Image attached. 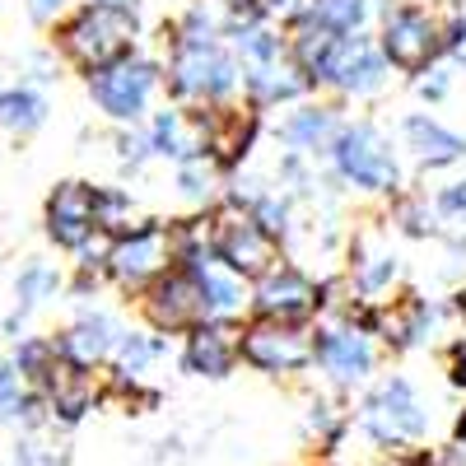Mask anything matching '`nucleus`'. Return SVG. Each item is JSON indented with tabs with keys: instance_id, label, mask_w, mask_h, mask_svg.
Returning a JSON list of instances; mask_svg holds the SVG:
<instances>
[{
	"instance_id": "nucleus-32",
	"label": "nucleus",
	"mask_w": 466,
	"mask_h": 466,
	"mask_svg": "<svg viewBox=\"0 0 466 466\" xmlns=\"http://www.w3.org/2000/svg\"><path fill=\"white\" fill-rule=\"evenodd\" d=\"M98 5H131V0H98Z\"/></svg>"
},
{
	"instance_id": "nucleus-29",
	"label": "nucleus",
	"mask_w": 466,
	"mask_h": 466,
	"mask_svg": "<svg viewBox=\"0 0 466 466\" xmlns=\"http://www.w3.org/2000/svg\"><path fill=\"white\" fill-rule=\"evenodd\" d=\"M66 5V0H28V10H33V19H47V15H56Z\"/></svg>"
},
{
	"instance_id": "nucleus-6",
	"label": "nucleus",
	"mask_w": 466,
	"mask_h": 466,
	"mask_svg": "<svg viewBox=\"0 0 466 466\" xmlns=\"http://www.w3.org/2000/svg\"><path fill=\"white\" fill-rule=\"evenodd\" d=\"M149 89H154V66H145V61H112L94 80V98L103 103V112L122 116V122H136L145 112Z\"/></svg>"
},
{
	"instance_id": "nucleus-24",
	"label": "nucleus",
	"mask_w": 466,
	"mask_h": 466,
	"mask_svg": "<svg viewBox=\"0 0 466 466\" xmlns=\"http://www.w3.org/2000/svg\"><path fill=\"white\" fill-rule=\"evenodd\" d=\"M313 19L336 28V33H355L364 24V0H322Z\"/></svg>"
},
{
	"instance_id": "nucleus-2",
	"label": "nucleus",
	"mask_w": 466,
	"mask_h": 466,
	"mask_svg": "<svg viewBox=\"0 0 466 466\" xmlns=\"http://www.w3.org/2000/svg\"><path fill=\"white\" fill-rule=\"evenodd\" d=\"M424 424H430V415H424L415 387L406 378H387L364 406V430L378 443H410L424 434Z\"/></svg>"
},
{
	"instance_id": "nucleus-8",
	"label": "nucleus",
	"mask_w": 466,
	"mask_h": 466,
	"mask_svg": "<svg viewBox=\"0 0 466 466\" xmlns=\"http://www.w3.org/2000/svg\"><path fill=\"white\" fill-rule=\"evenodd\" d=\"M98 224V191H89L85 182L56 187V197L47 201V233L61 248H80Z\"/></svg>"
},
{
	"instance_id": "nucleus-4",
	"label": "nucleus",
	"mask_w": 466,
	"mask_h": 466,
	"mask_svg": "<svg viewBox=\"0 0 466 466\" xmlns=\"http://www.w3.org/2000/svg\"><path fill=\"white\" fill-rule=\"evenodd\" d=\"M238 350L266 373H294V369H303L308 360H313V340H308L303 331H294L289 322H270V318L257 322L243 336Z\"/></svg>"
},
{
	"instance_id": "nucleus-18",
	"label": "nucleus",
	"mask_w": 466,
	"mask_h": 466,
	"mask_svg": "<svg viewBox=\"0 0 466 466\" xmlns=\"http://www.w3.org/2000/svg\"><path fill=\"white\" fill-rule=\"evenodd\" d=\"M191 276H197V285H201L206 318H210V313H215V318H224V313H233V308L243 303V285L233 280V270H219V266H197Z\"/></svg>"
},
{
	"instance_id": "nucleus-3",
	"label": "nucleus",
	"mask_w": 466,
	"mask_h": 466,
	"mask_svg": "<svg viewBox=\"0 0 466 466\" xmlns=\"http://www.w3.org/2000/svg\"><path fill=\"white\" fill-rule=\"evenodd\" d=\"M336 168L355 182V187H369V191H382V187L397 182L392 149H387V140H382L373 127H350V131H340V140H336Z\"/></svg>"
},
{
	"instance_id": "nucleus-16",
	"label": "nucleus",
	"mask_w": 466,
	"mask_h": 466,
	"mask_svg": "<svg viewBox=\"0 0 466 466\" xmlns=\"http://www.w3.org/2000/svg\"><path fill=\"white\" fill-rule=\"evenodd\" d=\"M406 140H410V149L420 154L424 164H452V159H461L466 154V140L461 136H452L448 127H439V122H430V116H410L406 122Z\"/></svg>"
},
{
	"instance_id": "nucleus-13",
	"label": "nucleus",
	"mask_w": 466,
	"mask_h": 466,
	"mask_svg": "<svg viewBox=\"0 0 466 466\" xmlns=\"http://www.w3.org/2000/svg\"><path fill=\"white\" fill-rule=\"evenodd\" d=\"M313 355L322 360V369L340 382H355L373 369V345L360 336V331H327L318 345H313Z\"/></svg>"
},
{
	"instance_id": "nucleus-15",
	"label": "nucleus",
	"mask_w": 466,
	"mask_h": 466,
	"mask_svg": "<svg viewBox=\"0 0 466 466\" xmlns=\"http://www.w3.org/2000/svg\"><path fill=\"white\" fill-rule=\"evenodd\" d=\"M154 318L164 327H187V322H201L206 318V299L197 276H168L154 294Z\"/></svg>"
},
{
	"instance_id": "nucleus-12",
	"label": "nucleus",
	"mask_w": 466,
	"mask_h": 466,
	"mask_svg": "<svg viewBox=\"0 0 466 466\" xmlns=\"http://www.w3.org/2000/svg\"><path fill=\"white\" fill-rule=\"evenodd\" d=\"M340 89H355V94H369L382 85V56L364 43V37H340L336 43V56H331V75Z\"/></svg>"
},
{
	"instance_id": "nucleus-26",
	"label": "nucleus",
	"mask_w": 466,
	"mask_h": 466,
	"mask_svg": "<svg viewBox=\"0 0 466 466\" xmlns=\"http://www.w3.org/2000/svg\"><path fill=\"white\" fill-rule=\"evenodd\" d=\"M15 466H56V461L43 457V448H37V443H19L15 448Z\"/></svg>"
},
{
	"instance_id": "nucleus-14",
	"label": "nucleus",
	"mask_w": 466,
	"mask_h": 466,
	"mask_svg": "<svg viewBox=\"0 0 466 466\" xmlns=\"http://www.w3.org/2000/svg\"><path fill=\"white\" fill-rule=\"evenodd\" d=\"M238 360V336L228 327H197L187 345V369L191 373H206V378H224Z\"/></svg>"
},
{
	"instance_id": "nucleus-20",
	"label": "nucleus",
	"mask_w": 466,
	"mask_h": 466,
	"mask_svg": "<svg viewBox=\"0 0 466 466\" xmlns=\"http://www.w3.org/2000/svg\"><path fill=\"white\" fill-rule=\"evenodd\" d=\"M33 397L24 392L19 369L15 364H0V424H28L33 420Z\"/></svg>"
},
{
	"instance_id": "nucleus-19",
	"label": "nucleus",
	"mask_w": 466,
	"mask_h": 466,
	"mask_svg": "<svg viewBox=\"0 0 466 466\" xmlns=\"http://www.w3.org/2000/svg\"><path fill=\"white\" fill-rule=\"evenodd\" d=\"M43 116H47V103L33 89H0V127L33 131V127H43Z\"/></svg>"
},
{
	"instance_id": "nucleus-1",
	"label": "nucleus",
	"mask_w": 466,
	"mask_h": 466,
	"mask_svg": "<svg viewBox=\"0 0 466 466\" xmlns=\"http://www.w3.org/2000/svg\"><path fill=\"white\" fill-rule=\"evenodd\" d=\"M131 37H136V15H131V5H98V0H94L89 10H80V15L70 19V28H66V52L80 61V66H89V70H103V66H112V61L127 56Z\"/></svg>"
},
{
	"instance_id": "nucleus-25",
	"label": "nucleus",
	"mask_w": 466,
	"mask_h": 466,
	"mask_svg": "<svg viewBox=\"0 0 466 466\" xmlns=\"http://www.w3.org/2000/svg\"><path fill=\"white\" fill-rule=\"evenodd\" d=\"M116 360H122V369L127 373H145L149 369V360H154V345L145 340V336H116Z\"/></svg>"
},
{
	"instance_id": "nucleus-27",
	"label": "nucleus",
	"mask_w": 466,
	"mask_h": 466,
	"mask_svg": "<svg viewBox=\"0 0 466 466\" xmlns=\"http://www.w3.org/2000/svg\"><path fill=\"white\" fill-rule=\"evenodd\" d=\"M439 206H443L448 215H461V210H466V182H457L452 191H443V201H439Z\"/></svg>"
},
{
	"instance_id": "nucleus-28",
	"label": "nucleus",
	"mask_w": 466,
	"mask_h": 466,
	"mask_svg": "<svg viewBox=\"0 0 466 466\" xmlns=\"http://www.w3.org/2000/svg\"><path fill=\"white\" fill-rule=\"evenodd\" d=\"M434 466H466V443H452V448H443Z\"/></svg>"
},
{
	"instance_id": "nucleus-7",
	"label": "nucleus",
	"mask_w": 466,
	"mask_h": 466,
	"mask_svg": "<svg viewBox=\"0 0 466 466\" xmlns=\"http://www.w3.org/2000/svg\"><path fill=\"white\" fill-rule=\"evenodd\" d=\"M219 257L228 261L233 276H266L270 261H276V238L261 228V219L233 215L219 228Z\"/></svg>"
},
{
	"instance_id": "nucleus-11",
	"label": "nucleus",
	"mask_w": 466,
	"mask_h": 466,
	"mask_svg": "<svg viewBox=\"0 0 466 466\" xmlns=\"http://www.w3.org/2000/svg\"><path fill=\"white\" fill-rule=\"evenodd\" d=\"M164 261H168V233L164 228H140V233H131L127 243L112 248V270L127 285L149 280L154 270H164Z\"/></svg>"
},
{
	"instance_id": "nucleus-10",
	"label": "nucleus",
	"mask_w": 466,
	"mask_h": 466,
	"mask_svg": "<svg viewBox=\"0 0 466 466\" xmlns=\"http://www.w3.org/2000/svg\"><path fill=\"white\" fill-rule=\"evenodd\" d=\"M313 303H318V289L308 285L299 270H266V280L257 289V308H261V318H270V322L303 318Z\"/></svg>"
},
{
	"instance_id": "nucleus-17",
	"label": "nucleus",
	"mask_w": 466,
	"mask_h": 466,
	"mask_svg": "<svg viewBox=\"0 0 466 466\" xmlns=\"http://www.w3.org/2000/svg\"><path fill=\"white\" fill-rule=\"evenodd\" d=\"M112 345H116V327L107 318H85V322H75L70 336H66V355L70 364H80V369H94L98 360L112 355Z\"/></svg>"
},
{
	"instance_id": "nucleus-31",
	"label": "nucleus",
	"mask_w": 466,
	"mask_h": 466,
	"mask_svg": "<svg viewBox=\"0 0 466 466\" xmlns=\"http://www.w3.org/2000/svg\"><path fill=\"white\" fill-rule=\"evenodd\" d=\"M452 47H457V56H461V61H466V24H461V28H457V43H452Z\"/></svg>"
},
{
	"instance_id": "nucleus-21",
	"label": "nucleus",
	"mask_w": 466,
	"mask_h": 466,
	"mask_svg": "<svg viewBox=\"0 0 466 466\" xmlns=\"http://www.w3.org/2000/svg\"><path fill=\"white\" fill-rule=\"evenodd\" d=\"M52 294H56V270H52V266H43V261H33V266L24 270V276L15 280L19 318H24V313H33V308L43 303V299H52Z\"/></svg>"
},
{
	"instance_id": "nucleus-22",
	"label": "nucleus",
	"mask_w": 466,
	"mask_h": 466,
	"mask_svg": "<svg viewBox=\"0 0 466 466\" xmlns=\"http://www.w3.org/2000/svg\"><path fill=\"white\" fill-rule=\"evenodd\" d=\"M154 145L164 154H173V159H191L197 154V131L182 122V112H164L159 127H154Z\"/></svg>"
},
{
	"instance_id": "nucleus-5",
	"label": "nucleus",
	"mask_w": 466,
	"mask_h": 466,
	"mask_svg": "<svg viewBox=\"0 0 466 466\" xmlns=\"http://www.w3.org/2000/svg\"><path fill=\"white\" fill-rule=\"evenodd\" d=\"M173 89L191 98H219L233 89V61L215 43H191L187 37V47L173 61Z\"/></svg>"
},
{
	"instance_id": "nucleus-9",
	"label": "nucleus",
	"mask_w": 466,
	"mask_h": 466,
	"mask_svg": "<svg viewBox=\"0 0 466 466\" xmlns=\"http://www.w3.org/2000/svg\"><path fill=\"white\" fill-rule=\"evenodd\" d=\"M434 47H439V33H434V24H430L424 10H387L382 52L392 56L397 66H406V70L430 66Z\"/></svg>"
},
{
	"instance_id": "nucleus-30",
	"label": "nucleus",
	"mask_w": 466,
	"mask_h": 466,
	"mask_svg": "<svg viewBox=\"0 0 466 466\" xmlns=\"http://www.w3.org/2000/svg\"><path fill=\"white\" fill-rule=\"evenodd\" d=\"M420 89H424V94H434V98H439V94L448 89V80H443V75H434V80H424Z\"/></svg>"
},
{
	"instance_id": "nucleus-23",
	"label": "nucleus",
	"mask_w": 466,
	"mask_h": 466,
	"mask_svg": "<svg viewBox=\"0 0 466 466\" xmlns=\"http://www.w3.org/2000/svg\"><path fill=\"white\" fill-rule=\"evenodd\" d=\"M327 136H331V116L327 112H299V116L285 122V140L299 145V149H318Z\"/></svg>"
}]
</instances>
